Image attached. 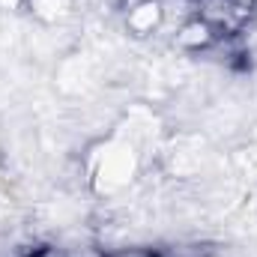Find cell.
<instances>
[{"label": "cell", "mask_w": 257, "mask_h": 257, "mask_svg": "<svg viewBox=\"0 0 257 257\" xmlns=\"http://www.w3.org/2000/svg\"><path fill=\"white\" fill-rule=\"evenodd\" d=\"M120 257H147V254H120Z\"/></svg>", "instance_id": "obj_1"}]
</instances>
